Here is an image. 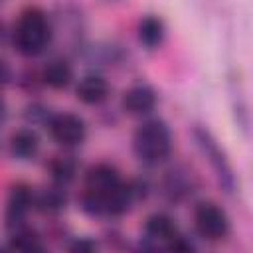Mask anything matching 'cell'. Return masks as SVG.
<instances>
[{"label":"cell","instance_id":"13","mask_svg":"<svg viewBox=\"0 0 253 253\" xmlns=\"http://www.w3.org/2000/svg\"><path fill=\"white\" fill-rule=\"evenodd\" d=\"M42 81L51 89H65L73 81V67L65 59H51L42 69Z\"/></svg>","mask_w":253,"mask_h":253},{"label":"cell","instance_id":"10","mask_svg":"<svg viewBox=\"0 0 253 253\" xmlns=\"http://www.w3.org/2000/svg\"><path fill=\"white\" fill-rule=\"evenodd\" d=\"M176 233H180V231H178V225H176V221H174L168 213H160V211H158V213L148 215L146 221H144V237H146L148 241L168 245V241H170Z\"/></svg>","mask_w":253,"mask_h":253},{"label":"cell","instance_id":"20","mask_svg":"<svg viewBox=\"0 0 253 253\" xmlns=\"http://www.w3.org/2000/svg\"><path fill=\"white\" fill-rule=\"evenodd\" d=\"M6 119V103H4V99H0V123Z\"/></svg>","mask_w":253,"mask_h":253},{"label":"cell","instance_id":"16","mask_svg":"<svg viewBox=\"0 0 253 253\" xmlns=\"http://www.w3.org/2000/svg\"><path fill=\"white\" fill-rule=\"evenodd\" d=\"M10 247L12 249H18V251H42L43 249V243H42V237L34 229L20 225V227L12 229Z\"/></svg>","mask_w":253,"mask_h":253},{"label":"cell","instance_id":"11","mask_svg":"<svg viewBox=\"0 0 253 253\" xmlns=\"http://www.w3.org/2000/svg\"><path fill=\"white\" fill-rule=\"evenodd\" d=\"M40 150V136L32 126L18 128L10 136V152L18 160H32Z\"/></svg>","mask_w":253,"mask_h":253},{"label":"cell","instance_id":"14","mask_svg":"<svg viewBox=\"0 0 253 253\" xmlns=\"http://www.w3.org/2000/svg\"><path fill=\"white\" fill-rule=\"evenodd\" d=\"M67 204V194H65V186H51V188H45L42 190L40 194L34 196V208L40 210L42 213H47V215H53V213H59Z\"/></svg>","mask_w":253,"mask_h":253},{"label":"cell","instance_id":"5","mask_svg":"<svg viewBox=\"0 0 253 253\" xmlns=\"http://www.w3.org/2000/svg\"><path fill=\"white\" fill-rule=\"evenodd\" d=\"M194 225L196 231L208 241H221L227 237L231 223L223 208L213 202H204L194 211Z\"/></svg>","mask_w":253,"mask_h":253},{"label":"cell","instance_id":"3","mask_svg":"<svg viewBox=\"0 0 253 253\" xmlns=\"http://www.w3.org/2000/svg\"><path fill=\"white\" fill-rule=\"evenodd\" d=\"M132 150L144 164H158L168 158L172 150V132L160 119L144 121L132 136Z\"/></svg>","mask_w":253,"mask_h":253},{"label":"cell","instance_id":"4","mask_svg":"<svg viewBox=\"0 0 253 253\" xmlns=\"http://www.w3.org/2000/svg\"><path fill=\"white\" fill-rule=\"evenodd\" d=\"M192 134H194V140H196L200 152L208 158V162H210V166H211V170H213L219 186L227 194H231L235 190V174H233V166H231L225 150L217 144L215 136L206 126H200V125L194 126V132Z\"/></svg>","mask_w":253,"mask_h":253},{"label":"cell","instance_id":"12","mask_svg":"<svg viewBox=\"0 0 253 253\" xmlns=\"http://www.w3.org/2000/svg\"><path fill=\"white\" fill-rule=\"evenodd\" d=\"M136 36H138V42H140L144 47L154 49V47H158V45L164 42L166 26H164V22H162L158 16L146 14V16L138 22Z\"/></svg>","mask_w":253,"mask_h":253},{"label":"cell","instance_id":"1","mask_svg":"<svg viewBox=\"0 0 253 253\" xmlns=\"http://www.w3.org/2000/svg\"><path fill=\"white\" fill-rule=\"evenodd\" d=\"M144 184L123 182L111 164H95L87 170L81 192V208L89 215H121L140 198Z\"/></svg>","mask_w":253,"mask_h":253},{"label":"cell","instance_id":"15","mask_svg":"<svg viewBox=\"0 0 253 253\" xmlns=\"http://www.w3.org/2000/svg\"><path fill=\"white\" fill-rule=\"evenodd\" d=\"M49 174L55 184L67 186L77 176V160L73 156H55L49 162Z\"/></svg>","mask_w":253,"mask_h":253},{"label":"cell","instance_id":"8","mask_svg":"<svg viewBox=\"0 0 253 253\" xmlns=\"http://www.w3.org/2000/svg\"><path fill=\"white\" fill-rule=\"evenodd\" d=\"M158 103V95L150 85H132L130 89H126L123 93L121 99V107L125 113L132 115V117H144L148 113L154 111Z\"/></svg>","mask_w":253,"mask_h":253},{"label":"cell","instance_id":"2","mask_svg":"<svg viewBox=\"0 0 253 253\" xmlns=\"http://www.w3.org/2000/svg\"><path fill=\"white\" fill-rule=\"evenodd\" d=\"M51 40V26L43 10L26 8L12 32V43L22 55H40Z\"/></svg>","mask_w":253,"mask_h":253},{"label":"cell","instance_id":"7","mask_svg":"<svg viewBox=\"0 0 253 253\" xmlns=\"http://www.w3.org/2000/svg\"><path fill=\"white\" fill-rule=\"evenodd\" d=\"M32 206H34V192L26 184H16L10 190V196L6 202V211H4L6 227L16 229L24 225V219L32 210Z\"/></svg>","mask_w":253,"mask_h":253},{"label":"cell","instance_id":"6","mask_svg":"<svg viewBox=\"0 0 253 253\" xmlns=\"http://www.w3.org/2000/svg\"><path fill=\"white\" fill-rule=\"evenodd\" d=\"M45 126H47L51 138L59 146H63V148L79 146V144H83V140L87 136L85 121L79 115H73V113H57V115H51Z\"/></svg>","mask_w":253,"mask_h":253},{"label":"cell","instance_id":"18","mask_svg":"<svg viewBox=\"0 0 253 253\" xmlns=\"http://www.w3.org/2000/svg\"><path fill=\"white\" fill-rule=\"evenodd\" d=\"M71 251H95L97 249V243L95 241H91V239H87V237H83V239H77L71 247H69Z\"/></svg>","mask_w":253,"mask_h":253},{"label":"cell","instance_id":"17","mask_svg":"<svg viewBox=\"0 0 253 253\" xmlns=\"http://www.w3.org/2000/svg\"><path fill=\"white\" fill-rule=\"evenodd\" d=\"M49 113H47V109L43 107V105H30L28 109H26V119L32 123V125H47V121H49Z\"/></svg>","mask_w":253,"mask_h":253},{"label":"cell","instance_id":"19","mask_svg":"<svg viewBox=\"0 0 253 253\" xmlns=\"http://www.w3.org/2000/svg\"><path fill=\"white\" fill-rule=\"evenodd\" d=\"M10 67H8V63L6 61H2L0 59V87H4L8 81H10Z\"/></svg>","mask_w":253,"mask_h":253},{"label":"cell","instance_id":"9","mask_svg":"<svg viewBox=\"0 0 253 253\" xmlns=\"http://www.w3.org/2000/svg\"><path fill=\"white\" fill-rule=\"evenodd\" d=\"M75 95L85 105H99L109 97V83L101 75H95V73L85 75L79 79L75 87Z\"/></svg>","mask_w":253,"mask_h":253}]
</instances>
